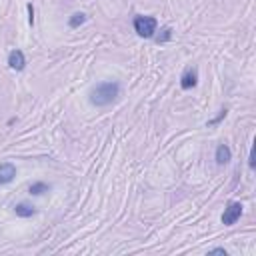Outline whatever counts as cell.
<instances>
[{"instance_id": "cell-1", "label": "cell", "mask_w": 256, "mask_h": 256, "mask_svg": "<svg viewBox=\"0 0 256 256\" xmlns=\"http://www.w3.org/2000/svg\"><path fill=\"white\" fill-rule=\"evenodd\" d=\"M120 94L118 82H100L90 90V102L94 106H108L112 104Z\"/></svg>"}, {"instance_id": "cell-2", "label": "cell", "mask_w": 256, "mask_h": 256, "mask_svg": "<svg viewBox=\"0 0 256 256\" xmlns=\"http://www.w3.org/2000/svg\"><path fill=\"white\" fill-rule=\"evenodd\" d=\"M134 30L138 36L142 38H152L156 28H158V22L154 16H134V22H132Z\"/></svg>"}, {"instance_id": "cell-3", "label": "cell", "mask_w": 256, "mask_h": 256, "mask_svg": "<svg viewBox=\"0 0 256 256\" xmlns=\"http://www.w3.org/2000/svg\"><path fill=\"white\" fill-rule=\"evenodd\" d=\"M242 204L240 202H228V206L224 208V212H222V224L224 226H232V224H236L238 220H240V216H242Z\"/></svg>"}, {"instance_id": "cell-4", "label": "cell", "mask_w": 256, "mask_h": 256, "mask_svg": "<svg viewBox=\"0 0 256 256\" xmlns=\"http://www.w3.org/2000/svg\"><path fill=\"white\" fill-rule=\"evenodd\" d=\"M8 66L12 68V70H16V72H20V70H24L26 68V56H24V52L22 50H12L10 54H8Z\"/></svg>"}, {"instance_id": "cell-5", "label": "cell", "mask_w": 256, "mask_h": 256, "mask_svg": "<svg viewBox=\"0 0 256 256\" xmlns=\"http://www.w3.org/2000/svg\"><path fill=\"white\" fill-rule=\"evenodd\" d=\"M196 84H198V72H196V68H186L182 72V76H180V88L182 90H190Z\"/></svg>"}, {"instance_id": "cell-6", "label": "cell", "mask_w": 256, "mask_h": 256, "mask_svg": "<svg viewBox=\"0 0 256 256\" xmlns=\"http://www.w3.org/2000/svg\"><path fill=\"white\" fill-rule=\"evenodd\" d=\"M16 176V166L12 162H2L0 164V186L12 182Z\"/></svg>"}, {"instance_id": "cell-7", "label": "cell", "mask_w": 256, "mask_h": 256, "mask_svg": "<svg viewBox=\"0 0 256 256\" xmlns=\"http://www.w3.org/2000/svg\"><path fill=\"white\" fill-rule=\"evenodd\" d=\"M214 158H216V164L218 166H224V164H228L230 160H232V150H230V146L228 144H218L216 146V154H214Z\"/></svg>"}, {"instance_id": "cell-8", "label": "cell", "mask_w": 256, "mask_h": 256, "mask_svg": "<svg viewBox=\"0 0 256 256\" xmlns=\"http://www.w3.org/2000/svg\"><path fill=\"white\" fill-rule=\"evenodd\" d=\"M14 212H16V216H20V218H30V216L36 214V208L30 206V204H26V202H20V204L14 206Z\"/></svg>"}, {"instance_id": "cell-9", "label": "cell", "mask_w": 256, "mask_h": 256, "mask_svg": "<svg viewBox=\"0 0 256 256\" xmlns=\"http://www.w3.org/2000/svg\"><path fill=\"white\" fill-rule=\"evenodd\" d=\"M86 22V14L84 12H74L70 18H68V26L70 28H78L80 24H84Z\"/></svg>"}, {"instance_id": "cell-10", "label": "cell", "mask_w": 256, "mask_h": 256, "mask_svg": "<svg viewBox=\"0 0 256 256\" xmlns=\"http://www.w3.org/2000/svg\"><path fill=\"white\" fill-rule=\"evenodd\" d=\"M48 190H50V186H48L46 182H34L28 192H30L32 196H40V194H44V192H48Z\"/></svg>"}, {"instance_id": "cell-11", "label": "cell", "mask_w": 256, "mask_h": 256, "mask_svg": "<svg viewBox=\"0 0 256 256\" xmlns=\"http://www.w3.org/2000/svg\"><path fill=\"white\" fill-rule=\"evenodd\" d=\"M226 114H228V108H222V110L218 112V116H216V118H212V120H208V122H206V126H208V128H210V126H218V124L226 118Z\"/></svg>"}, {"instance_id": "cell-12", "label": "cell", "mask_w": 256, "mask_h": 256, "mask_svg": "<svg viewBox=\"0 0 256 256\" xmlns=\"http://www.w3.org/2000/svg\"><path fill=\"white\" fill-rule=\"evenodd\" d=\"M170 38H172V30H170L168 26H164V28L160 30V34L156 36V42H158V44H160V42H168Z\"/></svg>"}, {"instance_id": "cell-13", "label": "cell", "mask_w": 256, "mask_h": 256, "mask_svg": "<svg viewBox=\"0 0 256 256\" xmlns=\"http://www.w3.org/2000/svg\"><path fill=\"white\" fill-rule=\"evenodd\" d=\"M26 8H28V22H30V26H32V24H34V4L28 2Z\"/></svg>"}, {"instance_id": "cell-14", "label": "cell", "mask_w": 256, "mask_h": 256, "mask_svg": "<svg viewBox=\"0 0 256 256\" xmlns=\"http://www.w3.org/2000/svg\"><path fill=\"white\" fill-rule=\"evenodd\" d=\"M248 166L254 168V150H250V156H248Z\"/></svg>"}, {"instance_id": "cell-15", "label": "cell", "mask_w": 256, "mask_h": 256, "mask_svg": "<svg viewBox=\"0 0 256 256\" xmlns=\"http://www.w3.org/2000/svg\"><path fill=\"white\" fill-rule=\"evenodd\" d=\"M210 252H212V254H224V256H226V250H224V248H212Z\"/></svg>"}]
</instances>
